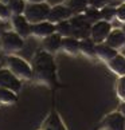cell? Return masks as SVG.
<instances>
[{
    "instance_id": "1",
    "label": "cell",
    "mask_w": 125,
    "mask_h": 130,
    "mask_svg": "<svg viewBox=\"0 0 125 130\" xmlns=\"http://www.w3.org/2000/svg\"><path fill=\"white\" fill-rule=\"evenodd\" d=\"M32 79L47 87H52L57 83V66L54 56L50 52L40 50L35 52L32 60Z\"/></svg>"
},
{
    "instance_id": "2",
    "label": "cell",
    "mask_w": 125,
    "mask_h": 130,
    "mask_svg": "<svg viewBox=\"0 0 125 130\" xmlns=\"http://www.w3.org/2000/svg\"><path fill=\"white\" fill-rule=\"evenodd\" d=\"M6 64H7V69L11 70L19 79L22 80L32 79V66L23 58H19L16 55H7Z\"/></svg>"
},
{
    "instance_id": "3",
    "label": "cell",
    "mask_w": 125,
    "mask_h": 130,
    "mask_svg": "<svg viewBox=\"0 0 125 130\" xmlns=\"http://www.w3.org/2000/svg\"><path fill=\"white\" fill-rule=\"evenodd\" d=\"M24 46V39L15 31H4L0 35V48L4 54L13 55Z\"/></svg>"
},
{
    "instance_id": "4",
    "label": "cell",
    "mask_w": 125,
    "mask_h": 130,
    "mask_svg": "<svg viewBox=\"0 0 125 130\" xmlns=\"http://www.w3.org/2000/svg\"><path fill=\"white\" fill-rule=\"evenodd\" d=\"M50 8L51 7H50V4L47 2H43V3H27L23 15L26 16V19L31 23V24H35V23L47 20Z\"/></svg>"
},
{
    "instance_id": "5",
    "label": "cell",
    "mask_w": 125,
    "mask_h": 130,
    "mask_svg": "<svg viewBox=\"0 0 125 130\" xmlns=\"http://www.w3.org/2000/svg\"><path fill=\"white\" fill-rule=\"evenodd\" d=\"M112 30H113L112 23L100 19V20L94 22L92 24V27H90V38H92L97 44L98 43H104L106 40V38H108V35L110 34Z\"/></svg>"
},
{
    "instance_id": "6",
    "label": "cell",
    "mask_w": 125,
    "mask_h": 130,
    "mask_svg": "<svg viewBox=\"0 0 125 130\" xmlns=\"http://www.w3.org/2000/svg\"><path fill=\"white\" fill-rule=\"evenodd\" d=\"M0 87L9 89L15 93H19L22 89V79H19L9 69L2 67L0 69Z\"/></svg>"
},
{
    "instance_id": "7",
    "label": "cell",
    "mask_w": 125,
    "mask_h": 130,
    "mask_svg": "<svg viewBox=\"0 0 125 130\" xmlns=\"http://www.w3.org/2000/svg\"><path fill=\"white\" fill-rule=\"evenodd\" d=\"M73 15H74L73 11H71L66 4H57V6H52L50 8L47 20L54 23V24H58V23L63 22V20H69V19H71Z\"/></svg>"
},
{
    "instance_id": "8",
    "label": "cell",
    "mask_w": 125,
    "mask_h": 130,
    "mask_svg": "<svg viewBox=\"0 0 125 130\" xmlns=\"http://www.w3.org/2000/svg\"><path fill=\"white\" fill-rule=\"evenodd\" d=\"M12 31H15L18 35H20L23 39H26L31 35V23L26 19L24 15H12L11 18Z\"/></svg>"
},
{
    "instance_id": "9",
    "label": "cell",
    "mask_w": 125,
    "mask_h": 130,
    "mask_svg": "<svg viewBox=\"0 0 125 130\" xmlns=\"http://www.w3.org/2000/svg\"><path fill=\"white\" fill-rule=\"evenodd\" d=\"M102 127L106 130H125V117L120 111L110 113L104 118Z\"/></svg>"
},
{
    "instance_id": "10",
    "label": "cell",
    "mask_w": 125,
    "mask_h": 130,
    "mask_svg": "<svg viewBox=\"0 0 125 130\" xmlns=\"http://www.w3.org/2000/svg\"><path fill=\"white\" fill-rule=\"evenodd\" d=\"M55 32V24L49 20H43L35 24H31V35L39 39H45L46 36Z\"/></svg>"
},
{
    "instance_id": "11",
    "label": "cell",
    "mask_w": 125,
    "mask_h": 130,
    "mask_svg": "<svg viewBox=\"0 0 125 130\" xmlns=\"http://www.w3.org/2000/svg\"><path fill=\"white\" fill-rule=\"evenodd\" d=\"M40 130H67V129L65 126V123L62 122L59 114L55 110H52L46 117L45 121H43Z\"/></svg>"
},
{
    "instance_id": "12",
    "label": "cell",
    "mask_w": 125,
    "mask_h": 130,
    "mask_svg": "<svg viewBox=\"0 0 125 130\" xmlns=\"http://www.w3.org/2000/svg\"><path fill=\"white\" fill-rule=\"evenodd\" d=\"M61 46H62V36L58 32H54V34H51V35L46 36L45 39H42L43 50L50 52L52 55L61 50Z\"/></svg>"
},
{
    "instance_id": "13",
    "label": "cell",
    "mask_w": 125,
    "mask_h": 130,
    "mask_svg": "<svg viewBox=\"0 0 125 130\" xmlns=\"http://www.w3.org/2000/svg\"><path fill=\"white\" fill-rule=\"evenodd\" d=\"M105 43H108L110 47L116 48L117 51L121 50L125 47V32L121 28H114V30L110 31V34L108 35Z\"/></svg>"
},
{
    "instance_id": "14",
    "label": "cell",
    "mask_w": 125,
    "mask_h": 130,
    "mask_svg": "<svg viewBox=\"0 0 125 130\" xmlns=\"http://www.w3.org/2000/svg\"><path fill=\"white\" fill-rule=\"evenodd\" d=\"M118 54V51L113 47H110L108 43H98L97 47H95V56L98 58L100 60L108 63L109 60H112L114 56Z\"/></svg>"
},
{
    "instance_id": "15",
    "label": "cell",
    "mask_w": 125,
    "mask_h": 130,
    "mask_svg": "<svg viewBox=\"0 0 125 130\" xmlns=\"http://www.w3.org/2000/svg\"><path fill=\"white\" fill-rule=\"evenodd\" d=\"M61 50H63L67 55H71V56L78 55L79 54V39L73 35L62 38Z\"/></svg>"
},
{
    "instance_id": "16",
    "label": "cell",
    "mask_w": 125,
    "mask_h": 130,
    "mask_svg": "<svg viewBox=\"0 0 125 130\" xmlns=\"http://www.w3.org/2000/svg\"><path fill=\"white\" fill-rule=\"evenodd\" d=\"M95 47H97V43L90 36L79 39V54H82L86 58H97L95 56Z\"/></svg>"
},
{
    "instance_id": "17",
    "label": "cell",
    "mask_w": 125,
    "mask_h": 130,
    "mask_svg": "<svg viewBox=\"0 0 125 130\" xmlns=\"http://www.w3.org/2000/svg\"><path fill=\"white\" fill-rule=\"evenodd\" d=\"M108 67L109 70L114 73L117 76H124L125 75V56L121 54H117L112 60L108 62Z\"/></svg>"
},
{
    "instance_id": "18",
    "label": "cell",
    "mask_w": 125,
    "mask_h": 130,
    "mask_svg": "<svg viewBox=\"0 0 125 130\" xmlns=\"http://www.w3.org/2000/svg\"><path fill=\"white\" fill-rule=\"evenodd\" d=\"M16 102H18V93L9 89L0 87V105L11 106V105H15Z\"/></svg>"
},
{
    "instance_id": "19",
    "label": "cell",
    "mask_w": 125,
    "mask_h": 130,
    "mask_svg": "<svg viewBox=\"0 0 125 130\" xmlns=\"http://www.w3.org/2000/svg\"><path fill=\"white\" fill-rule=\"evenodd\" d=\"M65 4L73 11L74 15H78L85 12V9L89 7V0H66Z\"/></svg>"
},
{
    "instance_id": "20",
    "label": "cell",
    "mask_w": 125,
    "mask_h": 130,
    "mask_svg": "<svg viewBox=\"0 0 125 130\" xmlns=\"http://www.w3.org/2000/svg\"><path fill=\"white\" fill-rule=\"evenodd\" d=\"M7 6L11 9L12 15H23L27 6L26 0H7Z\"/></svg>"
},
{
    "instance_id": "21",
    "label": "cell",
    "mask_w": 125,
    "mask_h": 130,
    "mask_svg": "<svg viewBox=\"0 0 125 130\" xmlns=\"http://www.w3.org/2000/svg\"><path fill=\"white\" fill-rule=\"evenodd\" d=\"M55 32H58L62 38L73 35V26H71L70 19L69 20L61 22V23H58V24H55Z\"/></svg>"
},
{
    "instance_id": "22",
    "label": "cell",
    "mask_w": 125,
    "mask_h": 130,
    "mask_svg": "<svg viewBox=\"0 0 125 130\" xmlns=\"http://www.w3.org/2000/svg\"><path fill=\"white\" fill-rule=\"evenodd\" d=\"M100 18L102 20H106L110 22L116 18V8L114 7H110V6H105L100 9Z\"/></svg>"
},
{
    "instance_id": "23",
    "label": "cell",
    "mask_w": 125,
    "mask_h": 130,
    "mask_svg": "<svg viewBox=\"0 0 125 130\" xmlns=\"http://www.w3.org/2000/svg\"><path fill=\"white\" fill-rule=\"evenodd\" d=\"M116 94L120 101H125V75L118 76V80L116 83Z\"/></svg>"
},
{
    "instance_id": "24",
    "label": "cell",
    "mask_w": 125,
    "mask_h": 130,
    "mask_svg": "<svg viewBox=\"0 0 125 130\" xmlns=\"http://www.w3.org/2000/svg\"><path fill=\"white\" fill-rule=\"evenodd\" d=\"M11 18H12V12L7 6V3L0 2V20L7 22V20H11Z\"/></svg>"
},
{
    "instance_id": "25",
    "label": "cell",
    "mask_w": 125,
    "mask_h": 130,
    "mask_svg": "<svg viewBox=\"0 0 125 130\" xmlns=\"http://www.w3.org/2000/svg\"><path fill=\"white\" fill-rule=\"evenodd\" d=\"M89 22H92V24L94 22L100 20V9H95V8H92V7H88L85 9V15H84Z\"/></svg>"
},
{
    "instance_id": "26",
    "label": "cell",
    "mask_w": 125,
    "mask_h": 130,
    "mask_svg": "<svg viewBox=\"0 0 125 130\" xmlns=\"http://www.w3.org/2000/svg\"><path fill=\"white\" fill-rule=\"evenodd\" d=\"M116 19L120 23H125V3L116 7Z\"/></svg>"
},
{
    "instance_id": "27",
    "label": "cell",
    "mask_w": 125,
    "mask_h": 130,
    "mask_svg": "<svg viewBox=\"0 0 125 130\" xmlns=\"http://www.w3.org/2000/svg\"><path fill=\"white\" fill-rule=\"evenodd\" d=\"M105 6H106V2H105V0H89V7H92V8L101 9Z\"/></svg>"
},
{
    "instance_id": "28",
    "label": "cell",
    "mask_w": 125,
    "mask_h": 130,
    "mask_svg": "<svg viewBox=\"0 0 125 130\" xmlns=\"http://www.w3.org/2000/svg\"><path fill=\"white\" fill-rule=\"evenodd\" d=\"M118 111L125 117V101H121V103H120V107H118Z\"/></svg>"
},
{
    "instance_id": "29",
    "label": "cell",
    "mask_w": 125,
    "mask_h": 130,
    "mask_svg": "<svg viewBox=\"0 0 125 130\" xmlns=\"http://www.w3.org/2000/svg\"><path fill=\"white\" fill-rule=\"evenodd\" d=\"M27 3H43L46 2V0H26Z\"/></svg>"
},
{
    "instance_id": "30",
    "label": "cell",
    "mask_w": 125,
    "mask_h": 130,
    "mask_svg": "<svg viewBox=\"0 0 125 130\" xmlns=\"http://www.w3.org/2000/svg\"><path fill=\"white\" fill-rule=\"evenodd\" d=\"M121 30H122V31L125 32V23H122V28H121Z\"/></svg>"
},
{
    "instance_id": "31",
    "label": "cell",
    "mask_w": 125,
    "mask_h": 130,
    "mask_svg": "<svg viewBox=\"0 0 125 130\" xmlns=\"http://www.w3.org/2000/svg\"><path fill=\"white\" fill-rule=\"evenodd\" d=\"M101 130H106V129H104V127H102V129H101Z\"/></svg>"
},
{
    "instance_id": "32",
    "label": "cell",
    "mask_w": 125,
    "mask_h": 130,
    "mask_svg": "<svg viewBox=\"0 0 125 130\" xmlns=\"http://www.w3.org/2000/svg\"><path fill=\"white\" fill-rule=\"evenodd\" d=\"M0 69H2V67H0Z\"/></svg>"
},
{
    "instance_id": "33",
    "label": "cell",
    "mask_w": 125,
    "mask_h": 130,
    "mask_svg": "<svg viewBox=\"0 0 125 130\" xmlns=\"http://www.w3.org/2000/svg\"><path fill=\"white\" fill-rule=\"evenodd\" d=\"M0 106H2V105H0Z\"/></svg>"
}]
</instances>
